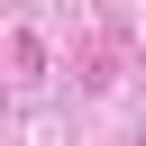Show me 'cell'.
I'll return each mask as SVG.
<instances>
[]
</instances>
